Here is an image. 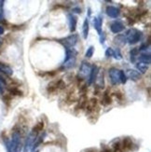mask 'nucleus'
<instances>
[{
  "label": "nucleus",
  "instance_id": "1",
  "mask_svg": "<svg viewBox=\"0 0 151 152\" xmlns=\"http://www.w3.org/2000/svg\"><path fill=\"white\" fill-rule=\"evenodd\" d=\"M77 51L75 49H66V54L63 63V68H72L76 65V60H77Z\"/></svg>",
  "mask_w": 151,
  "mask_h": 152
},
{
  "label": "nucleus",
  "instance_id": "2",
  "mask_svg": "<svg viewBox=\"0 0 151 152\" xmlns=\"http://www.w3.org/2000/svg\"><path fill=\"white\" fill-rule=\"evenodd\" d=\"M11 152H22V142H21V134L19 131H14L12 134L10 140Z\"/></svg>",
  "mask_w": 151,
  "mask_h": 152
},
{
  "label": "nucleus",
  "instance_id": "3",
  "mask_svg": "<svg viewBox=\"0 0 151 152\" xmlns=\"http://www.w3.org/2000/svg\"><path fill=\"white\" fill-rule=\"evenodd\" d=\"M125 37H126V40L128 41L129 44L134 45L140 41V39L142 37V32L135 28H132L127 32Z\"/></svg>",
  "mask_w": 151,
  "mask_h": 152
},
{
  "label": "nucleus",
  "instance_id": "4",
  "mask_svg": "<svg viewBox=\"0 0 151 152\" xmlns=\"http://www.w3.org/2000/svg\"><path fill=\"white\" fill-rule=\"evenodd\" d=\"M77 41H78V36L77 34H72V35L66 37L65 38H63V39H60V40H59V42L63 44L66 49L73 48L77 43Z\"/></svg>",
  "mask_w": 151,
  "mask_h": 152
},
{
  "label": "nucleus",
  "instance_id": "5",
  "mask_svg": "<svg viewBox=\"0 0 151 152\" xmlns=\"http://www.w3.org/2000/svg\"><path fill=\"white\" fill-rule=\"evenodd\" d=\"M36 136H37V134H35V133H33V132H31V133L28 134V136L26 137L25 143H24L23 152H30L31 151L33 145H34V143H35V141L36 139Z\"/></svg>",
  "mask_w": 151,
  "mask_h": 152
},
{
  "label": "nucleus",
  "instance_id": "6",
  "mask_svg": "<svg viewBox=\"0 0 151 152\" xmlns=\"http://www.w3.org/2000/svg\"><path fill=\"white\" fill-rule=\"evenodd\" d=\"M120 70H117V68L115 67H112L108 70V74H109V78H110V81H111V84L114 85V86H117L120 83Z\"/></svg>",
  "mask_w": 151,
  "mask_h": 152
},
{
  "label": "nucleus",
  "instance_id": "7",
  "mask_svg": "<svg viewBox=\"0 0 151 152\" xmlns=\"http://www.w3.org/2000/svg\"><path fill=\"white\" fill-rule=\"evenodd\" d=\"M91 66L90 65V64L88 62H82L80 68V73H78V76L81 77V79H84L87 76L90 75Z\"/></svg>",
  "mask_w": 151,
  "mask_h": 152
},
{
  "label": "nucleus",
  "instance_id": "8",
  "mask_svg": "<svg viewBox=\"0 0 151 152\" xmlns=\"http://www.w3.org/2000/svg\"><path fill=\"white\" fill-rule=\"evenodd\" d=\"M99 67L97 65H93L90 72V75H89V84H93L96 81V78L98 77V74H99Z\"/></svg>",
  "mask_w": 151,
  "mask_h": 152
},
{
  "label": "nucleus",
  "instance_id": "9",
  "mask_svg": "<svg viewBox=\"0 0 151 152\" xmlns=\"http://www.w3.org/2000/svg\"><path fill=\"white\" fill-rule=\"evenodd\" d=\"M93 25H94V28L97 31L98 35L102 36L103 35V29H102V26H103V17L101 15L94 17L93 19Z\"/></svg>",
  "mask_w": 151,
  "mask_h": 152
},
{
  "label": "nucleus",
  "instance_id": "10",
  "mask_svg": "<svg viewBox=\"0 0 151 152\" xmlns=\"http://www.w3.org/2000/svg\"><path fill=\"white\" fill-rule=\"evenodd\" d=\"M110 30L114 34H119V33L122 32L124 30V25L121 22L119 21H115L111 23L110 25Z\"/></svg>",
  "mask_w": 151,
  "mask_h": 152
},
{
  "label": "nucleus",
  "instance_id": "11",
  "mask_svg": "<svg viewBox=\"0 0 151 152\" xmlns=\"http://www.w3.org/2000/svg\"><path fill=\"white\" fill-rule=\"evenodd\" d=\"M125 75H126L127 78L132 79V80H133V81L139 80V79H141V77H142L139 72L134 70V69H128L126 71V74Z\"/></svg>",
  "mask_w": 151,
  "mask_h": 152
},
{
  "label": "nucleus",
  "instance_id": "12",
  "mask_svg": "<svg viewBox=\"0 0 151 152\" xmlns=\"http://www.w3.org/2000/svg\"><path fill=\"white\" fill-rule=\"evenodd\" d=\"M106 12L107 14L111 17V18H117L120 14V9L116 8V7H113V6H108L107 7L106 9Z\"/></svg>",
  "mask_w": 151,
  "mask_h": 152
},
{
  "label": "nucleus",
  "instance_id": "13",
  "mask_svg": "<svg viewBox=\"0 0 151 152\" xmlns=\"http://www.w3.org/2000/svg\"><path fill=\"white\" fill-rule=\"evenodd\" d=\"M68 18V23H69V27L71 32H75L77 29V18L75 16L73 13H69L67 15Z\"/></svg>",
  "mask_w": 151,
  "mask_h": 152
},
{
  "label": "nucleus",
  "instance_id": "14",
  "mask_svg": "<svg viewBox=\"0 0 151 152\" xmlns=\"http://www.w3.org/2000/svg\"><path fill=\"white\" fill-rule=\"evenodd\" d=\"M89 29H90V22L89 19L86 18L84 20V23L82 25V34H83V37L86 39L89 36Z\"/></svg>",
  "mask_w": 151,
  "mask_h": 152
},
{
  "label": "nucleus",
  "instance_id": "15",
  "mask_svg": "<svg viewBox=\"0 0 151 152\" xmlns=\"http://www.w3.org/2000/svg\"><path fill=\"white\" fill-rule=\"evenodd\" d=\"M139 62L143 63L147 65H149L151 63V57H150V53H143L139 56Z\"/></svg>",
  "mask_w": 151,
  "mask_h": 152
},
{
  "label": "nucleus",
  "instance_id": "16",
  "mask_svg": "<svg viewBox=\"0 0 151 152\" xmlns=\"http://www.w3.org/2000/svg\"><path fill=\"white\" fill-rule=\"evenodd\" d=\"M0 72H3V73H5L8 76H11L13 74L12 69L9 66V65H7L3 63H0Z\"/></svg>",
  "mask_w": 151,
  "mask_h": 152
},
{
  "label": "nucleus",
  "instance_id": "17",
  "mask_svg": "<svg viewBox=\"0 0 151 152\" xmlns=\"http://www.w3.org/2000/svg\"><path fill=\"white\" fill-rule=\"evenodd\" d=\"M136 68L138 69L142 74H145L146 72L148 70V65L145 64H143V63H137L136 64Z\"/></svg>",
  "mask_w": 151,
  "mask_h": 152
},
{
  "label": "nucleus",
  "instance_id": "18",
  "mask_svg": "<svg viewBox=\"0 0 151 152\" xmlns=\"http://www.w3.org/2000/svg\"><path fill=\"white\" fill-rule=\"evenodd\" d=\"M115 43L119 45H125L126 43V37L125 36H117L115 39Z\"/></svg>",
  "mask_w": 151,
  "mask_h": 152
},
{
  "label": "nucleus",
  "instance_id": "19",
  "mask_svg": "<svg viewBox=\"0 0 151 152\" xmlns=\"http://www.w3.org/2000/svg\"><path fill=\"white\" fill-rule=\"evenodd\" d=\"M96 104H97V99L96 98L90 99V100L89 101V104H87L86 108H88L89 111H91V110H93L96 107Z\"/></svg>",
  "mask_w": 151,
  "mask_h": 152
},
{
  "label": "nucleus",
  "instance_id": "20",
  "mask_svg": "<svg viewBox=\"0 0 151 152\" xmlns=\"http://www.w3.org/2000/svg\"><path fill=\"white\" fill-rule=\"evenodd\" d=\"M43 128H44V123L43 122H38L36 125V126L34 127V128H33V133H35V134H38L39 133V132H40V131H42L43 130Z\"/></svg>",
  "mask_w": 151,
  "mask_h": 152
},
{
  "label": "nucleus",
  "instance_id": "21",
  "mask_svg": "<svg viewBox=\"0 0 151 152\" xmlns=\"http://www.w3.org/2000/svg\"><path fill=\"white\" fill-rule=\"evenodd\" d=\"M139 53V50L138 48H134V49H132L130 51V55H131V61L132 62H134V59L135 57L138 55Z\"/></svg>",
  "mask_w": 151,
  "mask_h": 152
},
{
  "label": "nucleus",
  "instance_id": "22",
  "mask_svg": "<svg viewBox=\"0 0 151 152\" xmlns=\"http://www.w3.org/2000/svg\"><path fill=\"white\" fill-rule=\"evenodd\" d=\"M133 147V142L129 138H125L123 140V148H127V149H131Z\"/></svg>",
  "mask_w": 151,
  "mask_h": 152
},
{
  "label": "nucleus",
  "instance_id": "23",
  "mask_svg": "<svg viewBox=\"0 0 151 152\" xmlns=\"http://www.w3.org/2000/svg\"><path fill=\"white\" fill-rule=\"evenodd\" d=\"M119 73H120V83L125 84L127 82V77H126L125 73H124V71L120 70Z\"/></svg>",
  "mask_w": 151,
  "mask_h": 152
},
{
  "label": "nucleus",
  "instance_id": "24",
  "mask_svg": "<svg viewBox=\"0 0 151 152\" xmlns=\"http://www.w3.org/2000/svg\"><path fill=\"white\" fill-rule=\"evenodd\" d=\"M103 102V104H104V105H107V104H111V102H112V100H111V98L109 97V95L107 94V92H106V94H104V97H103V100H102Z\"/></svg>",
  "mask_w": 151,
  "mask_h": 152
},
{
  "label": "nucleus",
  "instance_id": "25",
  "mask_svg": "<svg viewBox=\"0 0 151 152\" xmlns=\"http://www.w3.org/2000/svg\"><path fill=\"white\" fill-rule=\"evenodd\" d=\"M93 53H94V47L93 46H90V47H89V49L87 50L86 53H85V57L91 58V56L93 55Z\"/></svg>",
  "mask_w": 151,
  "mask_h": 152
},
{
  "label": "nucleus",
  "instance_id": "26",
  "mask_svg": "<svg viewBox=\"0 0 151 152\" xmlns=\"http://www.w3.org/2000/svg\"><path fill=\"white\" fill-rule=\"evenodd\" d=\"M113 56H114V58L116 59V60H121V59H122V55H121L120 50L119 49H117L116 50H114Z\"/></svg>",
  "mask_w": 151,
  "mask_h": 152
},
{
  "label": "nucleus",
  "instance_id": "27",
  "mask_svg": "<svg viewBox=\"0 0 151 152\" xmlns=\"http://www.w3.org/2000/svg\"><path fill=\"white\" fill-rule=\"evenodd\" d=\"M56 87H57V89H60V90H63L65 88V83L63 79H60V80H58L56 82Z\"/></svg>",
  "mask_w": 151,
  "mask_h": 152
},
{
  "label": "nucleus",
  "instance_id": "28",
  "mask_svg": "<svg viewBox=\"0 0 151 152\" xmlns=\"http://www.w3.org/2000/svg\"><path fill=\"white\" fill-rule=\"evenodd\" d=\"M9 91L11 92L12 94H14V95H22L23 92L21 91H19L18 89L16 88H12V89H9Z\"/></svg>",
  "mask_w": 151,
  "mask_h": 152
},
{
  "label": "nucleus",
  "instance_id": "29",
  "mask_svg": "<svg viewBox=\"0 0 151 152\" xmlns=\"http://www.w3.org/2000/svg\"><path fill=\"white\" fill-rule=\"evenodd\" d=\"M4 142H5V145H6V148H7V150H8V152H11L10 141L9 139H7V138H4Z\"/></svg>",
  "mask_w": 151,
  "mask_h": 152
},
{
  "label": "nucleus",
  "instance_id": "30",
  "mask_svg": "<svg viewBox=\"0 0 151 152\" xmlns=\"http://www.w3.org/2000/svg\"><path fill=\"white\" fill-rule=\"evenodd\" d=\"M113 54H114V50L112 48L107 49V50H106V56L107 57H111V56H113Z\"/></svg>",
  "mask_w": 151,
  "mask_h": 152
},
{
  "label": "nucleus",
  "instance_id": "31",
  "mask_svg": "<svg viewBox=\"0 0 151 152\" xmlns=\"http://www.w3.org/2000/svg\"><path fill=\"white\" fill-rule=\"evenodd\" d=\"M72 11H73V12H76V13H81V10H80V8H75V9L72 10Z\"/></svg>",
  "mask_w": 151,
  "mask_h": 152
},
{
  "label": "nucleus",
  "instance_id": "32",
  "mask_svg": "<svg viewBox=\"0 0 151 152\" xmlns=\"http://www.w3.org/2000/svg\"><path fill=\"white\" fill-rule=\"evenodd\" d=\"M0 94H4V89H3V84L0 82Z\"/></svg>",
  "mask_w": 151,
  "mask_h": 152
},
{
  "label": "nucleus",
  "instance_id": "33",
  "mask_svg": "<svg viewBox=\"0 0 151 152\" xmlns=\"http://www.w3.org/2000/svg\"><path fill=\"white\" fill-rule=\"evenodd\" d=\"M4 34V27L2 25H0V36Z\"/></svg>",
  "mask_w": 151,
  "mask_h": 152
},
{
  "label": "nucleus",
  "instance_id": "34",
  "mask_svg": "<svg viewBox=\"0 0 151 152\" xmlns=\"http://www.w3.org/2000/svg\"><path fill=\"white\" fill-rule=\"evenodd\" d=\"M4 3H5V1H0V9H3Z\"/></svg>",
  "mask_w": 151,
  "mask_h": 152
},
{
  "label": "nucleus",
  "instance_id": "35",
  "mask_svg": "<svg viewBox=\"0 0 151 152\" xmlns=\"http://www.w3.org/2000/svg\"><path fill=\"white\" fill-rule=\"evenodd\" d=\"M102 152H111L109 149H106V150H104V151H102Z\"/></svg>",
  "mask_w": 151,
  "mask_h": 152
},
{
  "label": "nucleus",
  "instance_id": "36",
  "mask_svg": "<svg viewBox=\"0 0 151 152\" xmlns=\"http://www.w3.org/2000/svg\"><path fill=\"white\" fill-rule=\"evenodd\" d=\"M1 45H2V39L0 38V47H1Z\"/></svg>",
  "mask_w": 151,
  "mask_h": 152
}]
</instances>
